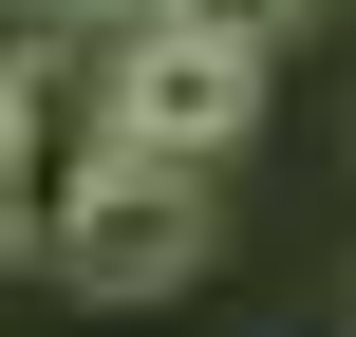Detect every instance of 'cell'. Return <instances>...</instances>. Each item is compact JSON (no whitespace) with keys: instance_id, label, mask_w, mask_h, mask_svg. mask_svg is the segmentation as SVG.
Returning <instances> with one entry per match:
<instances>
[{"instance_id":"1","label":"cell","mask_w":356,"mask_h":337,"mask_svg":"<svg viewBox=\"0 0 356 337\" xmlns=\"http://www.w3.org/2000/svg\"><path fill=\"white\" fill-rule=\"evenodd\" d=\"M207 244H225V169L94 131V169H75V206H56L38 263H75V300H169V281H207Z\"/></svg>"},{"instance_id":"2","label":"cell","mask_w":356,"mask_h":337,"mask_svg":"<svg viewBox=\"0 0 356 337\" xmlns=\"http://www.w3.org/2000/svg\"><path fill=\"white\" fill-rule=\"evenodd\" d=\"M113 131L131 150H188V169H225L244 131H263V38H225V19H131L113 38Z\"/></svg>"},{"instance_id":"4","label":"cell","mask_w":356,"mask_h":337,"mask_svg":"<svg viewBox=\"0 0 356 337\" xmlns=\"http://www.w3.org/2000/svg\"><path fill=\"white\" fill-rule=\"evenodd\" d=\"M169 19H225V38H282L300 0H169Z\"/></svg>"},{"instance_id":"3","label":"cell","mask_w":356,"mask_h":337,"mask_svg":"<svg viewBox=\"0 0 356 337\" xmlns=\"http://www.w3.org/2000/svg\"><path fill=\"white\" fill-rule=\"evenodd\" d=\"M75 169H94V150L56 131V38H38V56L0 75V263H38V244H56V206H75Z\"/></svg>"}]
</instances>
